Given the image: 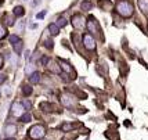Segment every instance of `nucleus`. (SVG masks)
<instances>
[{
	"instance_id": "obj_1",
	"label": "nucleus",
	"mask_w": 148,
	"mask_h": 140,
	"mask_svg": "<svg viewBox=\"0 0 148 140\" xmlns=\"http://www.w3.org/2000/svg\"><path fill=\"white\" fill-rule=\"evenodd\" d=\"M133 4L130 3V1H126V0H122V1H119L118 4H116V11L119 15H122L125 18H129L133 15Z\"/></svg>"
},
{
	"instance_id": "obj_2",
	"label": "nucleus",
	"mask_w": 148,
	"mask_h": 140,
	"mask_svg": "<svg viewBox=\"0 0 148 140\" xmlns=\"http://www.w3.org/2000/svg\"><path fill=\"white\" fill-rule=\"evenodd\" d=\"M29 137L31 139H35V140H39V139H43L46 134V128L43 125H33L31 129H29Z\"/></svg>"
},
{
	"instance_id": "obj_3",
	"label": "nucleus",
	"mask_w": 148,
	"mask_h": 140,
	"mask_svg": "<svg viewBox=\"0 0 148 140\" xmlns=\"http://www.w3.org/2000/svg\"><path fill=\"white\" fill-rule=\"evenodd\" d=\"M24 111H25V107L22 106V103H17V101H15V103H13V104H11V114H13L14 117H19V118H21L22 115L25 114Z\"/></svg>"
},
{
	"instance_id": "obj_4",
	"label": "nucleus",
	"mask_w": 148,
	"mask_h": 140,
	"mask_svg": "<svg viewBox=\"0 0 148 140\" xmlns=\"http://www.w3.org/2000/svg\"><path fill=\"white\" fill-rule=\"evenodd\" d=\"M83 45L87 50H94L96 49V40L91 35H84L83 36Z\"/></svg>"
},
{
	"instance_id": "obj_5",
	"label": "nucleus",
	"mask_w": 148,
	"mask_h": 140,
	"mask_svg": "<svg viewBox=\"0 0 148 140\" xmlns=\"http://www.w3.org/2000/svg\"><path fill=\"white\" fill-rule=\"evenodd\" d=\"M84 21H86V19H84L82 15H73V18H72V25H73V28H76V29H83L84 25H86Z\"/></svg>"
},
{
	"instance_id": "obj_6",
	"label": "nucleus",
	"mask_w": 148,
	"mask_h": 140,
	"mask_svg": "<svg viewBox=\"0 0 148 140\" xmlns=\"http://www.w3.org/2000/svg\"><path fill=\"white\" fill-rule=\"evenodd\" d=\"M61 103L64 104L65 107H73L75 103H76V100H75L71 94H62L61 96Z\"/></svg>"
},
{
	"instance_id": "obj_7",
	"label": "nucleus",
	"mask_w": 148,
	"mask_h": 140,
	"mask_svg": "<svg viewBox=\"0 0 148 140\" xmlns=\"http://www.w3.org/2000/svg\"><path fill=\"white\" fill-rule=\"evenodd\" d=\"M17 133V126L14 125V123H7L6 126H4V134L8 136V137H11L14 134Z\"/></svg>"
},
{
	"instance_id": "obj_8",
	"label": "nucleus",
	"mask_w": 148,
	"mask_h": 140,
	"mask_svg": "<svg viewBox=\"0 0 148 140\" xmlns=\"http://www.w3.org/2000/svg\"><path fill=\"white\" fill-rule=\"evenodd\" d=\"M87 29H89V32H91V33H97L98 32V25H97V21L93 17L91 18H89V21H87Z\"/></svg>"
},
{
	"instance_id": "obj_9",
	"label": "nucleus",
	"mask_w": 148,
	"mask_h": 140,
	"mask_svg": "<svg viewBox=\"0 0 148 140\" xmlns=\"http://www.w3.org/2000/svg\"><path fill=\"white\" fill-rule=\"evenodd\" d=\"M138 7L143 13L148 14V0H138Z\"/></svg>"
},
{
	"instance_id": "obj_10",
	"label": "nucleus",
	"mask_w": 148,
	"mask_h": 140,
	"mask_svg": "<svg viewBox=\"0 0 148 140\" xmlns=\"http://www.w3.org/2000/svg\"><path fill=\"white\" fill-rule=\"evenodd\" d=\"M47 29H49V32H50V35H51V36H57L58 32H60V28H58L56 24H50Z\"/></svg>"
},
{
	"instance_id": "obj_11",
	"label": "nucleus",
	"mask_w": 148,
	"mask_h": 140,
	"mask_svg": "<svg viewBox=\"0 0 148 140\" xmlns=\"http://www.w3.org/2000/svg\"><path fill=\"white\" fill-rule=\"evenodd\" d=\"M39 81H40V74H39V72H33L32 75L29 77V82L32 83V85L39 83Z\"/></svg>"
},
{
	"instance_id": "obj_12",
	"label": "nucleus",
	"mask_w": 148,
	"mask_h": 140,
	"mask_svg": "<svg viewBox=\"0 0 148 140\" xmlns=\"http://www.w3.org/2000/svg\"><path fill=\"white\" fill-rule=\"evenodd\" d=\"M24 14H25V10H24L22 6H17L14 8V15H15V17H22Z\"/></svg>"
},
{
	"instance_id": "obj_13",
	"label": "nucleus",
	"mask_w": 148,
	"mask_h": 140,
	"mask_svg": "<svg viewBox=\"0 0 148 140\" xmlns=\"http://www.w3.org/2000/svg\"><path fill=\"white\" fill-rule=\"evenodd\" d=\"M60 68H61V70H64L65 72H68V74H71L72 72V68L69 67V64L65 63V61H60Z\"/></svg>"
},
{
	"instance_id": "obj_14",
	"label": "nucleus",
	"mask_w": 148,
	"mask_h": 140,
	"mask_svg": "<svg viewBox=\"0 0 148 140\" xmlns=\"http://www.w3.org/2000/svg\"><path fill=\"white\" fill-rule=\"evenodd\" d=\"M66 24H68V22H66V19H65L64 17H60V18L57 19V24H56V25H57L58 28H64Z\"/></svg>"
},
{
	"instance_id": "obj_15",
	"label": "nucleus",
	"mask_w": 148,
	"mask_h": 140,
	"mask_svg": "<svg viewBox=\"0 0 148 140\" xmlns=\"http://www.w3.org/2000/svg\"><path fill=\"white\" fill-rule=\"evenodd\" d=\"M24 29H25V21H18V24H17V32L22 33Z\"/></svg>"
},
{
	"instance_id": "obj_16",
	"label": "nucleus",
	"mask_w": 148,
	"mask_h": 140,
	"mask_svg": "<svg viewBox=\"0 0 148 140\" xmlns=\"http://www.w3.org/2000/svg\"><path fill=\"white\" fill-rule=\"evenodd\" d=\"M14 50H15V54H17V56H18L19 53L22 51V42H21V40H19V42H17V43L14 45Z\"/></svg>"
},
{
	"instance_id": "obj_17",
	"label": "nucleus",
	"mask_w": 148,
	"mask_h": 140,
	"mask_svg": "<svg viewBox=\"0 0 148 140\" xmlns=\"http://www.w3.org/2000/svg\"><path fill=\"white\" fill-rule=\"evenodd\" d=\"M10 63L13 67H17L18 65V58H17V54H10Z\"/></svg>"
},
{
	"instance_id": "obj_18",
	"label": "nucleus",
	"mask_w": 148,
	"mask_h": 140,
	"mask_svg": "<svg viewBox=\"0 0 148 140\" xmlns=\"http://www.w3.org/2000/svg\"><path fill=\"white\" fill-rule=\"evenodd\" d=\"M31 119H32V115L29 114V112H25V114L22 115V117H21V121L22 122H31Z\"/></svg>"
},
{
	"instance_id": "obj_19",
	"label": "nucleus",
	"mask_w": 148,
	"mask_h": 140,
	"mask_svg": "<svg viewBox=\"0 0 148 140\" xmlns=\"http://www.w3.org/2000/svg\"><path fill=\"white\" fill-rule=\"evenodd\" d=\"M22 92H24V94L25 96L32 94V88H31V86H28V85H25V86L22 88Z\"/></svg>"
},
{
	"instance_id": "obj_20",
	"label": "nucleus",
	"mask_w": 148,
	"mask_h": 140,
	"mask_svg": "<svg viewBox=\"0 0 148 140\" xmlns=\"http://www.w3.org/2000/svg\"><path fill=\"white\" fill-rule=\"evenodd\" d=\"M91 8V3L90 1H83L82 3V10H84V11H89Z\"/></svg>"
},
{
	"instance_id": "obj_21",
	"label": "nucleus",
	"mask_w": 148,
	"mask_h": 140,
	"mask_svg": "<svg viewBox=\"0 0 148 140\" xmlns=\"http://www.w3.org/2000/svg\"><path fill=\"white\" fill-rule=\"evenodd\" d=\"M6 35H7V31H6V28L3 25H0V40L3 38H6Z\"/></svg>"
},
{
	"instance_id": "obj_22",
	"label": "nucleus",
	"mask_w": 148,
	"mask_h": 140,
	"mask_svg": "<svg viewBox=\"0 0 148 140\" xmlns=\"http://www.w3.org/2000/svg\"><path fill=\"white\" fill-rule=\"evenodd\" d=\"M8 40H10V43H13V45H15L17 42H19V39L17 35H11V36L8 38Z\"/></svg>"
},
{
	"instance_id": "obj_23",
	"label": "nucleus",
	"mask_w": 148,
	"mask_h": 140,
	"mask_svg": "<svg viewBox=\"0 0 148 140\" xmlns=\"http://www.w3.org/2000/svg\"><path fill=\"white\" fill-rule=\"evenodd\" d=\"M45 46L47 47V49H53V40H46Z\"/></svg>"
},
{
	"instance_id": "obj_24",
	"label": "nucleus",
	"mask_w": 148,
	"mask_h": 140,
	"mask_svg": "<svg viewBox=\"0 0 148 140\" xmlns=\"http://www.w3.org/2000/svg\"><path fill=\"white\" fill-rule=\"evenodd\" d=\"M3 93H4V94H11V89H10V86H6V88H4V89H3Z\"/></svg>"
},
{
	"instance_id": "obj_25",
	"label": "nucleus",
	"mask_w": 148,
	"mask_h": 140,
	"mask_svg": "<svg viewBox=\"0 0 148 140\" xmlns=\"http://www.w3.org/2000/svg\"><path fill=\"white\" fill-rule=\"evenodd\" d=\"M22 106H24L25 108H31V101H28V100H25V101L22 103Z\"/></svg>"
},
{
	"instance_id": "obj_26",
	"label": "nucleus",
	"mask_w": 148,
	"mask_h": 140,
	"mask_svg": "<svg viewBox=\"0 0 148 140\" xmlns=\"http://www.w3.org/2000/svg\"><path fill=\"white\" fill-rule=\"evenodd\" d=\"M32 65H31V64H28V65H26V68H25V72L26 74H28V72H32Z\"/></svg>"
},
{
	"instance_id": "obj_27",
	"label": "nucleus",
	"mask_w": 148,
	"mask_h": 140,
	"mask_svg": "<svg viewBox=\"0 0 148 140\" xmlns=\"http://www.w3.org/2000/svg\"><path fill=\"white\" fill-rule=\"evenodd\" d=\"M45 15H46V10H45V11H42L40 14H38V15H36V18H38V19H42L43 17H45Z\"/></svg>"
},
{
	"instance_id": "obj_28",
	"label": "nucleus",
	"mask_w": 148,
	"mask_h": 140,
	"mask_svg": "<svg viewBox=\"0 0 148 140\" xmlns=\"http://www.w3.org/2000/svg\"><path fill=\"white\" fill-rule=\"evenodd\" d=\"M47 63H49V57H43V58H42V64H43V65H47Z\"/></svg>"
},
{
	"instance_id": "obj_29",
	"label": "nucleus",
	"mask_w": 148,
	"mask_h": 140,
	"mask_svg": "<svg viewBox=\"0 0 148 140\" xmlns=\"http://www.w3.org/2000/svg\"><path fill=\"white\" fill-rule=\"evenodd\" d=\"M71 128H72V125H68V123H65L64 126H62V129H64V130H69Z\"/></svg>"
},
{
	"instance_id": "obj_30",
	"label": "nucleus",
	"mask_w": 148,
	"mask_h": 140,
	"mask_svg": "<svg viewBox=\"0 0 148 140\" xmlns=\"http://www.w3.org/2000/svg\"><path fill=\"white\" fill-rule=\"evenodd\" d=\"M6 81V75H3V74H0V83H3Z\"/></svg>"
},
{
	"instance_id": "obj_31",
	"label": "nucleus",
	"mask_w": 148,
	"mask_h": 140,
	"mask_svg": "<svg viewBox=\"0 0 148 140\" xmlns=\"http://www.w3.org/2000/svg\"><path fill=\"white\" fill-rule=\"evenodd\" d=\"M1 67H3V57L0 56V68H1Z\"/></svg>"
},
{
	"instance_id": "obj_32",
	"label": "nucleus",
	"mask_w": 148,
	"mask_h": 140,
	"mask_svg": "<svg viewBox=\"0 0 148 140\" xmlns=\"http://www.w3.org/2000/svg\"><path fill=\"white\" fill-rule=\"evenodd\" d=\"M7 140H14V139H7Z\"/></svg>"
}]
</instances>
